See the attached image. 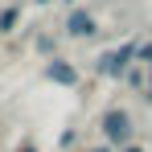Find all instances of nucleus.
I'll return each instance as SVG.
<instances>
[{
    "label": "nucleus",
    "instance_id": "1",
    "mask_svg": "<svg viewBox=\"0 0 152 152\" xmlns=\"http://www.w3.org/2000/svg\"><path fill=\"white\" fill-rule=\"evenodd\" d=\"M99 132H103V140H111V144H132V115L124 107H107L99 115Z\"/></svg>",
    "mask_w": 152,
    "mask_h": 152
},
{
    "label": "nucleus",
    "instance_id": "2",
    "mask_svg": "<svg viewBox=\"0 0 152 152\" xmlns=\"http://www.w3.org/2000/svg\"><path fill=\"white\" fill-rule=\"evenodd\" d=\"M132 62H136V41H124L119 50H107L99 62H95V74H103V78H124Z\"/></svg>",
    "mask_w": 152,
    "mask_h": 152
},
{
    "label": "nucleus",
    "instance_id": "3",
    "mask_svg": "<svg viewBox=\"0 0 152 152\" xmlns=\"http://www.w3.org/2000/svg\"><path fill=\"white\" fill-rule=\"evenodd\" d=\"M41 74H45V82H58V86H78V70H74V62H66V58H50Z\"/></svg>",
    "mask_w": 152,
    "mask_h": 152
},
{
    "label": "nucleus",
    "instance_id": "4",
    "mask_svg": "<svg viewBox=\"0 0 152 152\" xmlns=\"http://www.w3.org/2000/svg\"><path fill=\"white\" fill-rule=\"evenodd\" d=\"M66 37H95V17L86 8H74L66 17Z\"/></svg>",
    "mask_w": 152,
    "mask_h": 152
},
{
    "label": "nucleus",
    "instance_id": "5",
    "mask_svg": "<svg viewBox=\"0 0 152 152\" xmlns=\"http://www.w3.org/2000/svg\"><path fill=\"white\" fill-rule=\"evenodd\" d=\"M17 21H21V8H17V4L0 8V37H8V33L17 29Z\"/></svg>",
    "mask_w": 152,
    "mask_h": 152
},
{
    "label": "nucleus",
    "instance_id": "6",
    "mask_svg": "<svg viewBox=\"0 0 152 152\" xmlns=\"http://www.w3.org/2000/svg\"><path fill=\"white\" fill-rule=\"evenodd\" d=\"M37 53H45V58L53 53V37H50V33H41V37H37Z\"/></svg>",
    "mask_w": 152,
    "mask_h": 152
},
{
    "label": "nucleus",
    "instance_id": "7",
    "mask_svg": "<svg viewBox=\"0 0 152 152\" xmlns=\"http://www.w3.org/2000/svg\"><path fill=\"white\" fill-rule=\"evenodd\" d=\"M136 62H148V66H152V41H148V45H136Z\"/></svg>",
    "mask_w": 152,
    "mask_h": 152
},
{
    "label": "nucleus",
    "instance_id": "8",
    "mask_svg": "<svg viewBox=\"0 0 152 152\" xmlns=\"http://www.w3.org/2000/svg\"><path fill=\"white\" fill-rule=\"evenodd\" d=\"M17 152H37V144H33V140H21V148Z\"/></svg>",
    "mask_w": 152,
    "mask_h": 152
},
{
    "label": "nucleus",
    "instance_id": "9",
    "mask_svg": "<svg viewBox=\"0 0 152 152\" xmlns=\"http://www.w3.org/2000/svg\"><path fill=\"white\" fill-rule=\"evenodd\" d=\"M124 152H144V148H140V144H127V148H124Z\"/></svg>",
    "mask_w": 152,
    "mask_h": 152
},
{
    "label": "nucleus",
    "instance_id": "10",
    "mask_svg": "<svg viewBox=\"0 0 152 152\" xmlns=\"http://www.w3.org/2000/svg\"><path fill=\"white\" fill-rule=\"evenodd\" d=\"M86 152H111V148H86Z\"/></svg>",
    "mask_w": 152,
    "mask_h": 152
},
{
    "label": "nucleus",
    "instance_id": "11",
    "mask_svg": "<svg viewBox=\"0 0 152 152\" xmlns=\"http://www.w3.org/2000/svg\"><path fill=\"white\" fill-rule=\"evenodd\" d=\"M148 103H152V86H148Z\"/></svg>",
    "mask_w": 152,
    "mask_h": 152
},
{
    "label": "nucleus",
    "instance_id": "12",
    "mask_svg": "<svg viewBox=\"0 0 152 152\" xmlns=\"http://www.w3.org/2000/svg\"><path fill=\"white\" fill-rule=\"evenodd\" d=\"M37 4H50V0H37Z\"/></svg>",
    "mask_w": 152,
    "mask_h": 152
},
{
    "label": "nucleus",
    "instance_id": "13",
    "mask_svg": "<svg viewBox=\"0 0 152 152\" xmlns=\"http://www.w3.org/2000/svg\"><path fill=\"white\" fill-rule=\"evenodd\" d=\"M66 4H74V0H66Z\"/></svg>",
    "mask_w": 152,
    "mask_h": 152
},
{
    "label": "nucleus",
    "instance_id": "14",
    "mask_svg": "<svg viewBox=\"0 0 152 152\" xmlns=\"http://www.w3.org/2000/svg\"><path fill=\"white\" fill-rule=\"evenodd\" d=\"M0 41H4V37H0Z\"/></svg>",
    "mask_w": 152,
    "mask_h": 152
}]
</instances>
